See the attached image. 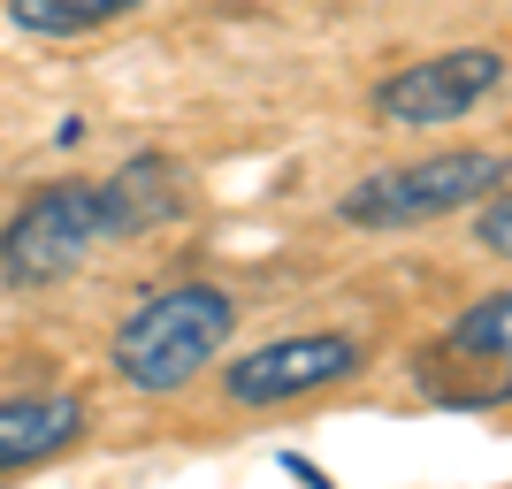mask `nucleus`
Wrapping results in <instances>:
<instances>
[{"instance_id": "obj_5", "label": "nucleus", "mask_w": 512, "mask_h": 489, "mask_svg": "<svg viewBox=\"0 0 512 489\" xmlns=\"http://www.w3.org/2000/svg\"><path fill=\"white\" fill-rule=\"evenodd\" d=\"M352 375H367V344L352 329H299V337H268L253 352L222 360L230 405H299L352 383Z\"/></svg>"}, {"instance_id": "obj_9", "label": "nucleus", "mask_w": 512, "mask_h": 489, "mask_svg": "<svg viewBox=\"0 0 512 489\" xmlns=\"http://www.w3.org/2000/svg\"><path fill=\"white\" fill-rule=\"evenodd\" d=\"M474 245L490 260H512V184H497V192L474 207Z\"/></svg>"}, {"instance_id": "obj_10", "label": "nucleus", "mask_w": 512, "mask_h": 489, "mask_svg": "<svg viewBox=\"0 0 512 489\" xmlns=\"http://www.w3.org/2000/svg\"><path fill=\"white\" fill-rule=\"evenodd\" d=\"M283 474H299V482H306V489H329V474H321V467H314V459H299V451H283Z\"/></svg>"}, {"instance_id": "obj_6", "label": "nucleus", "mask_w": 512, "mask_h": 489, "mask_svg": "<svg viewBox=\"0 0 512 489\" xmlns=\"http://www.w3.org/2000/svg\"><path fill=\"white\" fill-rule=\"evenodd\" d=\"M497 85H505V54L497 46H444V54H421V62L390 69L375 85V115L398 130H444V123H467Z\"/></svg>"}, {"instance_id": "obj_8", "label": "nucleus", "mask_w": 512, "mask_h": 489, "mask_svg": "<svg viewBox=\"0 0 512 489\" xmlns=\"http://www.w3.org/2000/svg\"><path fill=\"white\" fill-rule=\"evenodd\" d=\"M138 8H153V0H0V16L16 23L23 39H85V31L138 16Z\"/></svg>"}, {"instance_id": "obj_2", "label": "nucleus", "mask_w": 512, "mask_h": 489, "mask_svg": "<svg viewBox=\"0 0 512 489\" xmlns=\"http://www.w3.org/2000/svg\"><path fill=\"white\" fill-rule=\"evenodd\" d=\"M237 337V291L222 283H161L115 321V337H107V367H115V383L138 390V398H176V390H192Z\"/></svg>"}, {"instance_id": "obj_3", "label": "nucleus", "mask_w": 512, "mask_h": 489, "mask_svg": "<svg viewBox=\"0 0 512 489\" xmlns=\"http://www.w3.org/2000/svg\"><path fill=\"white\" fill-rule=\"evenodd\" d=\"M512 176L505 153L482 146H451V153H421V161H390V169H367L352 192L337 199L344 230L367 237H398V230H428L444 214H467Z\"/></svg>"}, {"instance_id": "obj_4", "label": "nucleus", "mask_w": 512, "mask_h": 489, "mask_svg": "<svg viewBox=\"0 0 512 489\" xmlns=\"http://www.w3.org/2000/svg\"><path fill=\"white\" fill-rule=\"evenodd\" d=\"M413 390L436 413H497V405H512V283L459 306L413 352Z\"/></svg>"}, {"instance_id": "obj_7", "label": "nucleus", "mask_w": 512, "mask_h": 489, "mask_svg": "<svg viewBox=\"0 0 512 489\" xmlns=\"http://www.w3.org/2000/svg\"><path fill=\"white\" fill-rule=\"evenodd\" d=\"M77 444H85V398H69V390H16V398H0V474L54 467Z\"/></svg>"}, {"instance_id": "obj_1", "label": "nucleus", "mask_w": 512, "mask_h": 489, "mask_svg": "<svg viewBox=\"0 0 512 489\" xmlns=\"http://www.w3.org/2000/svg\"><path fill=\"white\" fill-rule=\"evenodd\" d=\"M184 214V169L169 153H130L115 176H62L39 184L8 222H0V291H54L85 268L100 245L161 230Z\"/></svg>"}]
</instances>
